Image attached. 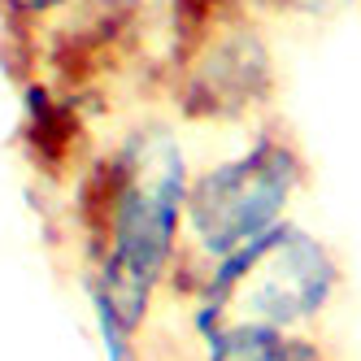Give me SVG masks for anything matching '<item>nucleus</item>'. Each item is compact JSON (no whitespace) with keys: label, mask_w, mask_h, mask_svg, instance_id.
I'll return each mask as SVG.
<instances>
[{"label":"nucleus","mask_w":361,"mask_h":361,"mask_svg":"<svg viewBox=\"0 0 361 361\" xmlns=\"http://www.w3.org/2000/svg\"><path fill=\"white\" fill-rule=\"evenodd\" d=\"M188 152L166 126H144L87 157L74 174V231L100 361H144L140 335L183 252Z\"/></svg>","instance_id":"f257e3e1"},{"label":"nucleus","mask_w":361,"mask_h":361,"mask_svg":"<svg viewBox=\"0 0 361 361\" xmlns=\"http://www.w3.org/2000/svg\"><path fill=\"white\" fill-rule=\"evenodd\" d=\"M344 266L335 248L300 222H283L248 248L222 257L196 274L170 279V292L188 300L192 335L252 326L309 335L340 296Z\"/></svg>","instance_id":"f03ea898"},{"label":"nucleus","mask_w":361,"mask_h":361,"mask_svg":"<svg viewBox=\"0 0 361 361\" xmlns=\"http://www.w3.org/2000/svg\"><path fill=\"white\" fill-rule=\"evenodd\" d=\"M305 183L309 161L296 135L283 126H262L235 152L192 170L183 196V252L174 279L214 266L283 226Z\"/></svg>","instance_id":"7ed1b4c3"},{"label":"nucleus","mask_w":361,"mask_h":361,"mask_svg":"<svg viewBox=\"0 0 361 361\" xmlns=\"http://www.w3.org/2000/svg\"><path fill=\"white\" fill-rule=\"evenodd\" d=\"M170 96L183 122H248L279 96V61L252 9L170 48Z\"/></svg>","instance_id":"20e7f679"},{"label":"nucleus","mask_w":361,"mask_h":361,"mask_svg":"<svg viewBox=\"0 0 361 361\" xmlns=\"http://www.w3.org/2000/svg\"><path fill=\"white\" fill-rule=\"evenodd\" d=\"M35 39V79L53 83L70 96L100 87L122 74L144 48L148 0H79L66 13L44 22Z\"/></svg>","instance_id":"39448f33"},{"label":"nucleus","mask_w":361,"mask_h":361,"mask_svg":"<svg viewBox=\"0 0 361 361\" xmlns=\"http://www.w3.org/2000/svg\"><path fill=\"white\" fill-rule=\"evenodd\" d=\"M22 148L39 174L48 178H74L87 166V118L83 100L70 96L44 79L22 83Z\"/></svg>","instance_id":"423d86ee"},{"label":"nucleus","mask_w":361,"mask_h":361,"mask_svg":"<svg viewBox=\"0 0 361 361\" xmlns=\"http://www.w3.org/2000/svg\"><path fill=\"white\" fill-rule=\"evenodd\" d=\"M361 0H248L257 18H283V22H335Z\"/></svg>","instance_id":"0eeeda50"},{"label":"nucleus","mask_w":361,"mask_h":361,"mask_svg":"<svg viewBox=\"0 0 361 361\" xmlns=\"http://www.w3.org/2000/svg\"><path fill=\"white\" fill-rule=\"evenodd\" d=\"M70 5H79V0H0V22L9 27V35H31Z\"/></svg>","instance_id":"6e6552de"},{"label":"nucleus","mask_w":361,"mask_h":361,"mask_svg":"<svg viewBox=\"0 0 361 361\" xmlns=\"http://www.w3.org/2000/svg\"><path fill=\"white\" fill-rule=\"evenodd\" d=\"M283 361H331V357H326V353H322L314 340H300V344H296L288 357H283Z\"/></svg>","instance_id":"1a4fd4ad"}]
</instances>
